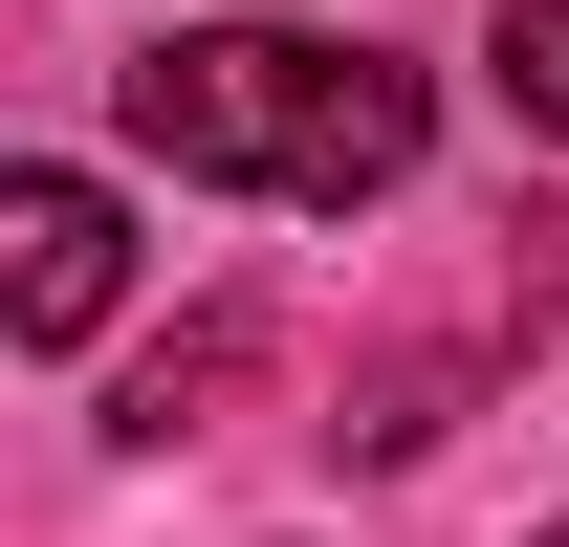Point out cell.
<instances>
[{"label": "cell", "mask_w": 569, "mask_h": 547, "mask_svg": "<svg viewBox=\"0 0 569 547\" xmlns=\"http://www.w3.org/2000/svg\"><path fill=\"white\" fill-rule=\"evenodd\" d=\"M110 110H132V153H176V176H219V198H395L438 132L417 67H372V44H307V22H219V44H153V67H110Z\"/></svg>", "instance_id": "1"}, {"label": "cell", "mask_w": 569, "mask_h": 547, "mask_svg": "<svg viewBox=\"0 0 569 547\" xmlns=\"http://www.w3.org/2000/svg\"><path fill=\"white\" fill-rule=\"evenodd\" d=\"M0 241H22V263H0V285H22V350H88V329H110V263H132V241H110V198H88L67 153L0 176Z\"/></svg>", "instance_id": "2"}, {"label": "cell", "mask_w": 569, "mask_h": 547, "mask_svg": "<svg viewBox=\"0 0 569 547\" xmlns=\"http://www.w3.org/2000/svg\"><path fill=\"white\" fill-rule=\"evenodd\" d=\"M503 110L569 132V0H503Z\"/></svg>", "instance_id": "3"}, {"label": "cell", "mask_w": 569, "mask_h": 547, "mask_svg": "<svg viewBox=\"0 0 569 547\" xmlns=\"http://www.w3.org/2000/svg\"><path fill=\"white\" fill-rule=\"evenodd\" d=\"M548 547H569V526H548Z\"/></svg>", "instance_id": "4"}]
</instances>
